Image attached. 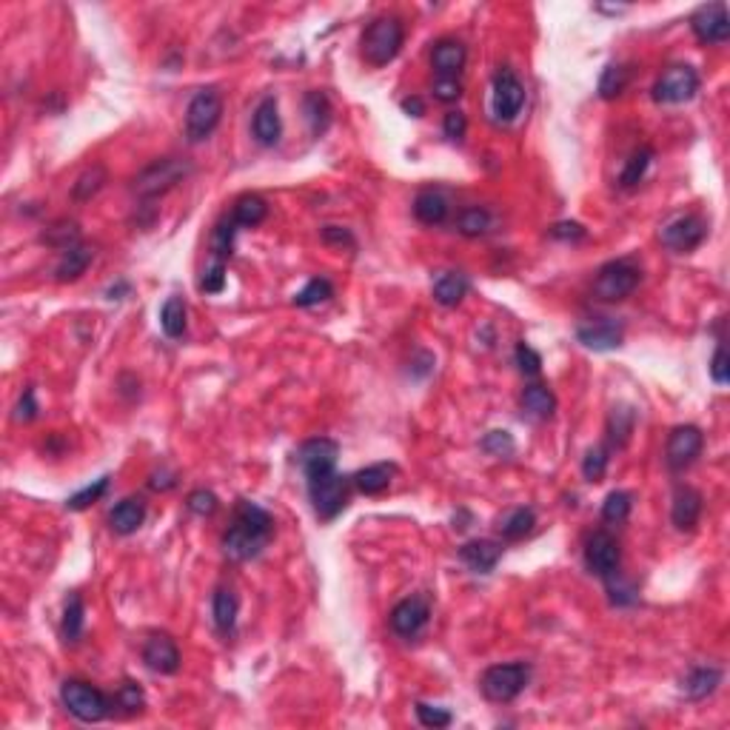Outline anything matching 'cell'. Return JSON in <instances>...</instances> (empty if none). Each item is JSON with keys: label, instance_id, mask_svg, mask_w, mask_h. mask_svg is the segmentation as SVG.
I'll return each mask as SVG.
<instances>
[{"label": "cell", "instance_id": "obj_1", "mask_svg": "<svg viewBox=\"0 0 730 730\" xmlns=\"http://www.w3.org/2000/svg\"><path fill=\"white\" fill-rule=\"evenodd\" d=\"M272 534H274L272 513L260 508L257 503L240 500L235 508V522H231L223 534V551L235 562L257 559L263 554V548L269 545Z\"/></svg>", "mask_w": 730, "mask_h": 730}, {"label": "cell", "instance_id": "obj_2", "mask_svg": "<svg viewBox=\"0 0 730 730\" xmlns=\"http://www.w3.org/2000/svg\"><path fill=\"white\" fill-rule=\"evenodd\" d=\"M639 283H642V269L630 257H622V260L605 263L602 269L596 272L591 294L593 300L600 303H622L637 291Z\"/></svg>", "mask_w": 730, "mask_h": 730}, {"label": "cell", "instance_id": "obj_3", "mask_svg": "<svg viewBox=\"0 0 730 730\" xmlns=\"http://www.w3.org/2000/svg\"><path fill=\"white\" fill-rule=\"evenodd\" d=\"M405 43V26L400 18H377L362 31V58L369 66L379 69L388 66Z\"/></svg>", "mask_w": 730, "mask_h": 730}, {"label": "cell", "instance_id": "obj_4", "mask_svg": "<svg viewBox=\"0 0 730 730\" xmlns=\"http://www.w3.org/2000/svg\"><path fill=\"white\" fill-rule=\"evenodd\" d=\"M191 172L194 169L186 157H160L155 163H148L135 177V194L143 197V200H155V197H163L165 191L180 186Z\"/></svg>", "mask_w": 730, "mask_h": 730}, {"label": "cell", "instance_id": "obj_5", "mask_svg": "<svg viewBox=\"0 0 730 730\" xmlns=\"http://www.w3.org/2000/svg\"><path fill=\"white\" fill-rule=\"evenodd\" d=\"M530 682V665L528 662H505V665H491L483 679H479V690L494 705H508L528 688Z\"/></svg>", "mask_w": 730, "mask_h": 730}, {"label": "cell", "instance_id": "obj_6", "mask_svg": "<svg viewBox=\"0 0 730 730\" xmlns=\"http://www.w3.org/2000/svg\"><path fill=\"white\" fill-rule=\"evenodd\" d=\"M60 699H63V708L80 722H101L111 713L109 696L101 688L83 682V679H66L60 688Z\"/></svg>", "mask_w": 730, "mask_h": 730}, {"label": "cell", "instance_id": "obj_7", "mask_svg": "<svg viewBox=\"0 0 730 730\" xmlns=\"http://www.w3.org/2000/svg\"><path fill=\"white\" fill-rule=\"evenodd\" d=\"M223 118V94L209 86L194 92L186 109V138L189 143H203L214 135V129L220 126Z\"/></svg>", "mask_w": 730, "mask_h": 730}, {"label": "cell", "instance_id": "obj_8", "mask_svg": "<svg viewBox=\"0 0 730 730\" xmlns=\"http://www.w3.org/2000/svg\"><path fill=\"white\" fill-rule=\"evenodd\" d=\"M699 92V75H696L693 66H671V69L662 72V77L654 83V101L662 106H679L688 103Z\"/></svg>", "mask_w": 730, "mask_h": 730}, {"label": "cell", "instance_id": "obj_9", "mask_svg": "<svg viewBox=\"0 0 730 730\" xmlns=\"http://www.w3.org/2000/svg\"><path fill=\"white\" fill-rule=\"evenodd\" d=\"M308 500H311L314 513H317L323 522L334 520L348 503V479L340 476L337 471L328 476H320V479H311Z\"/></svg>", "mask_w": 730, "mask_h": 730}, {"label": "cell", "instance_id": "obj_10", "mask_svg": "<svg viewBox=\"0 0 730 730\" xmlns=\"http://www.w3.org/2000/svg\"><path fill=\"white\" fill-rule=\"evenodd\" d=\"M705 448V434L702 428L696 425H676L668 434V445H665V462L671 471H685L690 468L696 459H699Z\"/></svg>", "mask_w": 730, "mask_h": 730}, {"label": "cell", "instance_id": "obj_11", "mask_svg": "<svg viewBox=\"0 0 730 730\" xmlns=\"http://www.w3.org/2000/svg\"><path fill=\"white\" fill-rule=\"evenodd\" d=\"M337 459H340V445L328 437H314V440H306L300 445V451H297V462H300V468L306 474V479H320V476H328L337 471Z\"/></svg>", "mask_w": 730, "mask_h": 730}, {"label": "cell", "instance_id": "obj_12", "mask_svg": "<svg viewBox=\"0 0 730 730\" xmlns=\"http://www.w3.org/2000/svg\"><path fill=\"white\" fill-rule=\"evenodd\" d=\"M705 237H708V226L702 218H696V214H682V218L665 223L659 231L662 245L676 254H688L693 248H699Z\"/></svg>", "mask_w": 730, "mask_h": 730}, {"label": "cell", "instance_id": "obj_13", "mask_svg": "<svg viewBox=\"0 0 730 730\" xmlns=\"http://www.w3.org/2000/svg\"><path fill=\"white\" fill-rule=\"evenodd\" d=\"M619 562H622V548H619L617 537H610L608 530H596V534L588 537L585 565L591 574H596L600 579H608L619 571Z\"/></svg>", "mask_w": 730, "mask_h": 730}, {"label": "cell", "instance_id": "obj_14", "mask_svg": "<svg viewBox=\"0 0 730 730\" xmlns=\"http://www.w3.org/2000/svg\"><path fill=\"white\" fill-rule=\"evenodd\" d=\"M431 619V605L425 596H408V600L396 602L394 610H391V630L400 639H414L423 634V628L428 625Z\"/></svg>", "mask_w": 730, "mask_h": 730}, {"label": "cell", "instance_id": "obj_15", "mask_svg": "<svg viewBox=\"0 0 730 730\" xmlns=\"http://www.w3.org/2000/svg\"><path fill=\"white\" fill-rule=\"evenodd\" d=\"M525 103V86L511 69H500L494 77V114L496 120L511 123L522 111Z\"/></svg>", "mask_w": 730, "mask_h": 730}, {"label": "cell", "instance_id": "obj_16", "mask_svg": "<svg viewBox=\"0 0 730 730\" xmlns=\"http://www.w3.org/2000/svg\"><path fill=\"white\" fill-rule=\"evenodd\" d=\"M690 29L693 35L699 38L702 43H725L730 38V14H727V6L722 4H708V6H699L693 14H690Z\"/></svg>", "mask_w": 730, "mask_h": 730}, {"label": "cell", "instance_id": "obj_17", "mask_svg": "<svg viewBox=\"0 0 730 730\" xmlns=\"http://www.w3.org/2000/svg\"><path fill=\"white\" fill-rule=\"evenodd\" d=\"M625 331L617 320L600 317V320H585L576 325V340L583 343L591 352H613V348L622 345Z\"/></svg>", "mask_w": 730, "mask_h": 730}, {"label": "cell", "instance_id": "obj_18", "mask_svg": "<svg viewBox=\"0 0 730 730\" xmlns=\"http://www.w3.org/2000/svg\"><path fill=\"white\" fill-rule=\"evenodd\" d=\"M143 662L148 671L172 676L180 671V648L169 634H152L143 645Z\"/></svg>", "mask_w": 730, "mask_h": 730}, {"label": "cell", "instance_id": "obj_19", "mask_svg": "<svg viewBox=\"0 0 730 730\" xmlns=\"http://www.w3.org/2000/svg\"><path fill=\"white\" fill-rule=\"evenodd\" d=\"M702 517V494L693 485H676L673 505H671V522L676 530H693Z\"/></svg>", "mask_w": 730, "mask_h": 730}, {"label": "cell", "instance_id": "obj_20", "mask_svg": "<svg viewBox=\"0 0 730 730\" xmlns=\"http://www.w3.org/2000/svg\"><path fill=\"white\" fill-rule=\"evenodd\" d=\"M468 60V49L454 38H442L431 49V66H434L437 77H459V72L466 69Z\"/></svg>", "mask_w": 730, "mask_h": 730}, {"label": "cell", "instance_id": "obj_21", "mask_svg": "<svg viewBox=\"0 0 730 730\" xmlns=\"http://www.w3.org/2000/svg\"><path fill=\"white\" fill-rule=\"evenodd\" d=\"M719 685H722V671L717 665H696L682 676V685H679V690H682L685 699L702 702Z\"/></svg>", "mask_w": 730, "mask_h": 730}, {"label": "cell", "instance_id": "obj_22", "mask_svg": "<svg viewBox=\"0 0 730 730\" xmlns=\"http://www.w3.org/2000/svg\"><path fill=\"white\" fill-rule=\"evenodd\" d=\"M503 556V545L496 539H471L459 548V559L474 574H491L496 568V562Z\"/></svg>", "mask_w": 730, "mask_h": 730}, {"label": "cell", "instance_id": "obj_23", "mask_svg": "<svg viewBox=\"0 0 730 730\" xmlns=\"http://www.w3.org/2000/svg\"><path fill=\"white\" fill-rule=\"evenodd\" d=\"M252 129H254L257 143H263V146L280 143V135H283V123H280V109H277L274 97H263V101H260V106L254 109Z\"/></svg>", "mask_w": 730, "mask_h": 730}, {"label": "cell", "instance_id": "obj_24", "mask_svg": "<svg viewBox=\"0 0 730 730\" xmlns=\"http://www.w3.org/2000/svg\"><path fill=\"white\" fill-rule=\"evenodd\" d=\"M143 522H146V503L138 500V496H129V500L118 503L109 513V525L114 534H120V537L135 534Z\"/></svg>", "mask_w": 730, "mask_h": 730}, {"label": "cell", "instance_id": "obj_25", "mask_svg": "<svg viewBox=\"0 0 730 730\" xmlns=\"http://www.w3.org/2000/svg\"><path fill=\"white\" fill-rule=\"evenodd\" d=\"M448 211H451V203H448V197L442 191H420L414 197V218L425 226H440L448 220Z\"/></svg>", "mask_w": 730, "mask_h": 730}, {"label": "cell", "instance_id": "obj_26", "mask_svg": "<svg viewBox=\"0 0 730 730\" xmlns=\"http://www.w3.org/2000/svg\"><path fill=\"white\" fill-rule=\"evenodd\" d=\"M92 260H94V252L89 245L77 243L72 248H66L60 263H58V269H55V280H58V283H75V280H80L83 274H86Z\"/></svg>", "mask_w": 730, "mask_h": 730}, {"label": "cell", "instance_id": "obj_27", "mask_svg": "<svg viewBox=\"0 0 730 730\" xmlns=\"http://www.w3.org/2000/svg\"><path fill=\"white\" fill-rule=\"evenodd\" d=\"M394 474H396L394 462H374V466L357 471L352 479H354L357 491H362L365 496H377V494H383L391 485Z\"/></svg>", "mask_w": 730, "mask_h": 730}, {"label": "cell", "instance_id": "obj_28", "mask_svg": "<svg viewBox=\"0 0 730 730\" xmlns=\"http://www.w3.org/2000/svg\"><path fill=\"white\" fill-rule=\"evenodd\" d=\"M237 593L231 588H218L214 591V600H211V613H214V625L223 637L235 634V625H237Z\"/></svg>", "mask_w": 730, "mask_h": 730}, {"label": "cell", "instance_id": "obj_29", "mask_svg": "<svg viewBox=\"0 0 730 730\" xmlns=\"http://www.w3.org/2000/svg\"><path fill=\"white\" fill-rule=\"evenodd\" d=\"M537 525V513L534 508H511L505 517L496 522V530H500V537L508 539V542H517V539H525L530 530Z\"/></svg>", "mask_w": 730, "mask_h": 730}, {"label": "cell", "instance_id": "obj_30", "mask_svg": "<svg viewBox=\"0 0 730 730\" xmlns=\"http://www.w3.org/2000/svg\"><path fill=\"white\" fill-rule=\"evenodd\" d=\"M637 428V411L630 405H613L608 414V442L610 448H625Z\"/></svg>", "mask_w": 730, "mask_h": 730}, {"label": "cell", "instance_id": "obj_31", "mask_svg": "<svg viewBox=\"0 0 730 730\" xmlns=\"http://www.w3.org/2000/svg\"><path fill=\"white\" fill-rule=\"evenodd\" d=\"M468 294V277L459 272H445L434 283V300L442 308H457Z\"/></svg>", "mask_w": 730, "mask_h": 730}, {"label": "cell", "instance_id": "obj_32", "mask_svg": "<svg viewBox=\"0 0 730 730\" xmlns=\"http://www.w3.org/2000/svg\"><path fill=\"white\" fill-rule=\"evenodd\" d=\"M265 218H269V203L260 194H243L235 200V209H231V220L243 228H254Z\"/></svg>", "mask_w": 730, "mask_h": 730}, {"label": "cell", "instance_id": "obj_33", "mask_svg": "<svg viewBox=\"0 0 730 730\" xmlns=\"http://www.w3.org/2000/svg\"><path fill=\"white\" fill-rule=\"evenodd\" d=\"M522 408L528 414H534L537 420H551L554 411H556V396H554V391L548 388V386L530 383L522 391Z\"/></svg>", "mask_w": 730, "mask_h": 730}, {"label": "cell", "instance_id": "obj_34", "mask_svg": "<svg viewBox=\"0 0 730 730\" xmlns=\"http://www.w3.org/2000/svg\"><path fill=\"white\" fill-rule=\"evenodd\" d=\"M83 625H86V608H83L80 593H69L63 605V639L69 645H77L83 637Z\"/></svg>", "mask_w": 730, "mask_h": 730}, {"label": "cell", "instance_id": "obj_35", "mask_svg": "<svg viewBox=\"0 0 730 730\" xmlns=\"http://www.w3.org/2000/svg\"><path fill=\"white\" fill-rule=\"evenodd\" d=\"M491 228H494V218H491V211L483 209V206L462 209L459 218H457V231L462 237H485Z\"/></svg>", "mask_w": 730, "mask_h": 730}, {"label": "cell", "instance_id": "obj_36", "mask_svg": "<svg viewBox=\"0 0 730 730\" xmlns=\"http://www.w3.org/2000/svg\"><path fill=\"white\" fill-rule=\"evenodd\" d=\"M160 328H163V334L172 337V340L186 334V303H182L180 297H169V300L163 303Z\"/></svg>", "mask_w": 730, "mask_h": 730}, {"label": "cell", "instance_id": "obj_37", "mask_svg": "<svg viewBox=\"0 0 730 730\" xmlns=\"http://www.w3.org/2000/svg\"><path fill=\"white\" fill-rule=\"evenodd\" d=\"M106 180H109L106 165L103 163H94V165H89V169L77 177L75 189H72V197H75L77 203H86V200H92V197L106 186Z\"/></svg>", "mask_w": 730, "mask_h": 730}, {"label": "cell", "instance_id": "obj_38", "mask_svg": "<svg viewBox=\"0 0 730 730\" xmlns=\"http://www.w3.org/2000/svg\"><path fill=\"white\" fill-rule=\"evenodd\" d=\"M235 235H237V223L231 218H223L211 231V260H223L228 263L231 252H235Z\"/></svg>", "mask_w": 730, "mask_h": 730}, {"label": "cell", "instance_id": "obj_39", "mask_svg": "<svg viewBox=\"0 0 730 730\" xmlns=\"http://www.w3.org/2000/svg\"><path fill=\"white\" fill-rule=\"evenodd\" d=\"M630 83V69L628 66H619V63H610L608 69L602 72L600 77V97L602 101H613V97H619Z\"/></svg>", "mask_w": 730, "mask_h": 730}, {"label": "cell", "instance_id": "obj_40", "mask_svg": "<svg viewBox=\"0 0 730 730\" xmlns=\"http://www.w3.org/2000/svg\"><path fill=\"white\" fill-rule=\"evenodd\" d=\"M331 297H334V286H331L325 277H314V280H308L303 291H297V294H294V306L311 308V306L328 303Z\"/></svg>", "mask_w": 730, "mask_h": 730}, {"label": "cell", "instance_id": "obj_41", "mask_svg": "<svg viewBox=\"0 0 730 730\" xmlns=\"http://www.w3.org/2000/svg\"><path fill=\"white\" fill-rule=\"evenodd\" d=\"M306 114H308V123H311V131L314 135H323L331 123V106H328V97L323 92H308L306 94Z\"/></svg>", "mask_w": 730, "mask_h": 730}, {"label": "cell", "instance_id": "obj_42", "mask_svg": "<svg viewBox=\"0 0 730 730\" xmlns=\"http://www.w3.org/2000/svg\"><path fill=\"white\" fill-rule=\"evenodd\" d=\"M651 160H654V148H637L634 155H630V160L625 163V169H622V177H619V182L625 189H634L637 182L645 177V172H648V165H651Z\"/></svg>", "mask_w": 730, "mask_h": 730}, {"label": "cell", "instance_id": "obj_43", "mask_svg": "<svg viewBox=\"0 0 730 730\" xmlns=\"http://www.w3.org/2000/svg\"><path fill=\"white\" fill-rule=\"evenodd\" d=\"M630 508H634V496L628 491H610L602 503V520L619 525L630 517Z\"/></svg>", "mask_w": 730, "mask_h": 730}, {"label": "cell", "instance_id": "obj_44", "mask_svg": "<svg viewBox=\"0 0 730 730\" xmlns=\"http://www.w3.org/2000/svg\"><path fill=\"white\" fill-rule=\"evenodd\" d=\"M77 237H80L77 223L60 220V223H55V226H49V228L43 231V237H40V240L49 243V245H55V248H60V252H66V248L77 245Z\"/></svg>", "mask_w": 730, "mask_h": 730}, {"label": "cell", "instance_id": "obj_45", "mask_svg": "<svg viewBox=\"0 0 730 730\" xmlns=\"http://www.w3.org/2000/svg\"><path fill=\"white\" fill-rule=\"evenodd\" d=\"M608 471V448L605 445H593L588 448V454L583 459V476L588 483H600Z\"/></svg>", "mask_w": 730, "mask_h": 730}, {"label": "cell", "instance_id": "obj_46", "mask_svg": "<svg viewBox=\"0 0 730 730\" xmlns=\"http://www.w3.org/2000/svg\"><path fill=\"white\" fill-rule=\"evenodd\" d=\"M114 705L123 708V713H140L143 705H146V693H143L140 685L129 682V679H126V682L118 688V693H114Z\"/></svg>", "mask_w": 730, "mask_h": 730}, {"label": "cell", "instance_id": "obj_47", "mask_svg": "<svg viewBox=\"0 0 730 730\" xmlns=\"http://www.w3.org/2000/svg\"><path fill=\"white\" fill-rule=\"evenodd\" d=\"M106 491H109V476H101V479H94V485H86L83 491H77L75 496H69L66 508H69V511H83V508H89L92 503L101 500Z\"/></svg>", "mask_w": 730, "mask_h": 730}, {"label": "cell", "instance_id": "obj_48", "mask_svg": "<svg viewBox=\"0 0 730 730\" xmlns=\"http://www.w3.org/2000/svg\"><path fill=\"white\" fill-rule=\"evenodd\" d=\"M223 289H226V263L223 260H209V265L200 274V291L220 294Z\"/></svg>", "mask_w": 730, "mask_h": 730}, {"label": "cell", "instance_id": "obj_49", "mask_svg": "<svg viewBox=\"0 0 730 730\" xmlns=\"http://www.w3.org/2000/svg\"><path fill=\"white\" fill-rule=\"evenodd\" d=\"M479 445H483V451L491 454V457H511L513 448H517V442H513V437L508 434V431H488Z\"/></svg>", "mask_w": 730, "mask_h": 730}, {"label": "cell", "instance_id": "obj_50", "mask_svg": "<svg viewBox=\"0 0 730 730\" xmlns=\"http://www.w3.org/2000/svg\"><path fill=\"white\" fill-rule=\"evenodd\" d=\"M605 585H608V593H610V602L613 605H634L637 602V588H634V583H625V579L619 576V571L613 574V576H608L605 579Z\"/></svg>", "mask_w": 730, "mask_h": 730}, {"label": "cell", "instance_id": "obj_51", "mask_svg": "<svg viewBox=\"0 0 730 730\" xmlns=\"http://www.w3.org/2000/svg\"><path fill=\"white\" fill-rule=\"evenodd\" d=\"M186 508H189L191 513H197V517H211V513L220 508V500H218V496H214L211 491L197 488V491L189 494Z\"/></svg>", "mask_w": 730, "mask_h": 730}, {"label": "cell", "instance_id": "obj_52", "mask_svg": "<svg viewBox=\"0 0 730 730\" xmlns=\"http://www.w3.org/2000/svg\"><path fill=\"white\" fill-rule=\"evenodd\" d=\"M417 719H420L423 727H434V730L448 727L454 722V717L445 708H434V705H425V702H417Z\"/></svg>", "mask_w": 730, "mask_h": 730}, {"label": "cell", "instance_id": "obj_53", "mask_svg": "<svg viewBox=\"0 0 730 730\" xmlns=\"http://www.w3.org/2000/svg\"><path fill=\"white\" fill-rule=\"evenodd\" d=\"M710 377H713V383H717V386L730 383V360H727V348H725L722 340L717 345V354H713V360H710Z\"/></svg>", "mask_w": 730, "mask_h": 730}, {"label": "cell", "instance_id": "obj_54", "mask_svg": "<svg viewBox=\"0 0 730 730\" xmlns=\"http://www.w3.org/2000/svg\"><path fill=\"white\" fill-rule=\"evenodd\" d=\"M434 97L440 103H457L462 97V83L459 77H437L434 80Z\"/></svg>", "mask_w": 730, "mask_h": 730}, {"label": "cell", "instance_id": "obj_55", "mask_svg": "<svg viewBox=\"0 0 730 730\" xmlns=\"http://www.w3.org/2000/svg\"><path fill=\"white\" fill-rule=\"evenodd\" d=\"M517 365H520V371H522V374L537 377V374L542 371V357H539L528 343H520V345H517Z\"/></svg>", "mask_w": 730, "mask_h": 730}, {"label": "cell", "instance_id": "obj_56", "mask_svg": "<svg viewBox=\"0 0 730 730\" xmlns=\"http://www.w3.org/2000/svg\"><path fill=\"white\" fill-rule=\"evenodd\" d=\"M38 396H35V388H26L23 396L18 400V405H14V423H31L38 417Z\"/></svg>", "mask_w": 730, "mask_h": 730}, {"label": "cell", "instance_id": "obj_57", "mask_svg": "<svg viewBox=\"0 0 730 730\" xmlns=\"http://www.w3.org/2000/svg\"><path fill=\"white\" fill-rule=\"evenodd\" d=\"M442 131H445L448 140H462V138H466V131H468L466 114H462V111H448L445 120H442Z\"/></svg>", "mask_w": 730, "mask_h": 730}, {"label": "cell", "instance_id": "obj_58", "mask_svg": "<svg viewBox=\"0 0 730 730\" xmlns=\"http://www.w3.org/2000/svg\"><path fill=\"white\" fill-rule=\"evenodd\" d=\"M548 235H551L554 240H571V243H576V240H585V228L579 226V223H574V220H565V223L551 226V231H548Z\"/></svg>", "mask_w": 730, "mask_h": 730}, {"label": "cell", "instance_id": "obj_59", "mask_svg": "<svg viewBox=\"0 0 730 730\" xmlns=\"http://www.w3.org/2000/svg\"><path fill=\"white\" fill-rule=\"evenodd\" d=\"M323 240H325V243H337V245L354 248L352 231H348V228H340V226H325V228H323Z\"/></svg>", "mask_w": 730, "mask_h": 730}, {"label": "cell", "instance_id": "obj_60", "mask_svg": "<svg viewBox=\"0 0 730 730\" xmlns=\"http://www.w3.org/2000/svg\"><path fill=\"white\" fill-rule=\"evenodd\" d=\"M148 485H152L155 491H169V488L177 485V479H174V474L160 471V474H152V479H148Z\"/></svg>", "mask_w": 730, "mask_h": 730}, {"label": "cell", "instance_id": "obj_61", "mask_svg": "<svg viewBox=\"0 0 730 730\" xmlns=\"http://www.w3.org/2000/svg\"><path fill=\"white\" fill-rule=\"evenodd\" d=\"M403 111L411 114V118H423V114H425V106H423L420 97H405V101H403Z\"/></svg>", "mask_w": 730, "mask_h": 730}]
</instances>
